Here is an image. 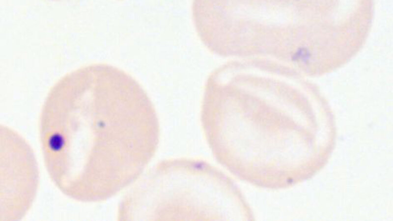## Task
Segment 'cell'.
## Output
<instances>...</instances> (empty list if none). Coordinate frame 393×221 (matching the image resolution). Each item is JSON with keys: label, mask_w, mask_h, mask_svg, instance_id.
<instances>
[{"label": "cell", "mask_w": 393, "mask_h": 221, "mask_svg": "<svg viewBox=\"0 0 393 221\" xmlns=\"http://www.w3.org/2000/svg\"><path fill=\"white\" fill-rule=\"evenodd\" d=\"M1 220L18 221L34 199L38 169L32 149L19 134L0 127Z\"/></svg>", "instance_id": "2"}, {"label": "cell", "mask_w": 393, "mask_h": 221, "mask_svg": "<svg viewBox=\"0 0 393 221\" xmlns=\"http://www.w3.org/2000/svg\"><path fill=\"white\" fill-rule=\"evenodd\" d=\"M310 55L309 52L307 49L301 48L293 55L292 59L295 60H301L303 61H307Z\"/></svg>", "instance_id": "3"}, {"label": "cell", "mask_w": 393, "mask_h": 221, "mask_svg": "<svg viewBox=\"0 0 393 221\" xmlns=\"http://www.w3.org/2000/svg\"><path fill=\"white\" fill-rule=\"evenodd\" d=\"M159 124L130 75L93 64L62 77L40 116L45 165L56 186L82 202L106 200L141 173L158 147Z\"/></svg>", "instance_id": "1"}]
</instances>
